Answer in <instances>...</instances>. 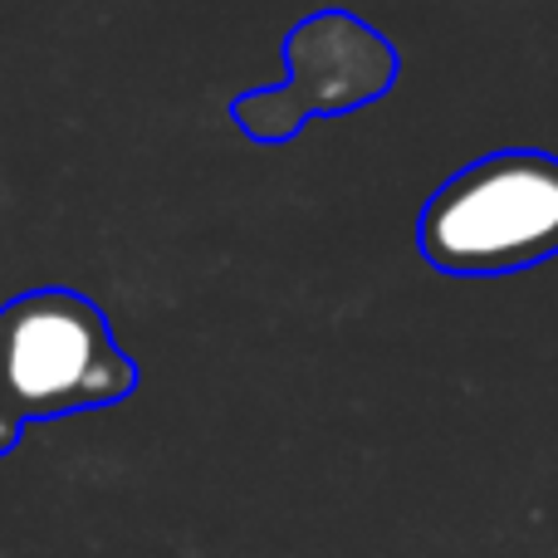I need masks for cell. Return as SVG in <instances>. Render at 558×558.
<instances>
[{"label": "cell", "mask_w": 558, "mask_h": 558, "mask_svg": "<svg viewBox=\"0 0 558 558\" xmlns=\"http://www.w3.org/2000/svg\"><path fill=\"white\" fill-rule=\"evenodd\" d=\"M137 387V367L113 343L108 318L74 289H35L0 308V412L10 422L113 407Z\"/></svg>", "instance_id": "6da1fadb"}, {"label": "cell", "mask_w": 558, "mask_h": 558, "mask_svg": "<svg viewBox=\"0 0 558 558\" xmlns=\"http://www.w3.org/2000/svg\"><path fill=\"white\" fill-rule=\"evenodd\" d=\"M446 275H514L558 255V157L495 153L456 172L416 226Z\"/></svg>", "instance_id": "7a4b0ae2"}, {"label": "cell", "mask_w": 558, "mask_h": 558, "mask_svg": "<svg viewBox=\"0 0 558 558\" xmlns=\"http://www.w3.org/2000/svg\"><path fill=\"white\" fill-rule=\"evenodd\" d=\"M392 78V45L363 20L324 10L289 35V84L275 94H245L235 118L251 137H284L314 113H353L357 104L387 94Z\"/></svg>", "instance_id": "3957f363"}, {"label": "cell", "mask_w": 558, "mask_h": 558, "mask_svg": "<svg viewBox=\"0 0 558 558\" xmlns=\"http://www.w3.org/2000/svg\"><path fill=\"white\" fill-rule=\"evenodd\" d=\"M20 432H25V426H20V422H10V416H5V412H0V456H5V451H10V446H15V441H20Z\"/></svg>", "instance_id": "277c9868"}]
</instances>
